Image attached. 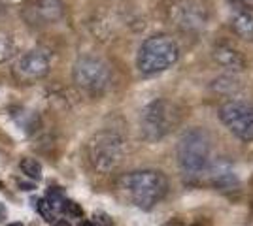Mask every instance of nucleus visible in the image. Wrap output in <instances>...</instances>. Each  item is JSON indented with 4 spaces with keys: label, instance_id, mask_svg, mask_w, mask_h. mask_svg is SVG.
I'll use <instances>...</instances> for the list:
<instances>
[{
    "label": "nucleus",
    "instance_id": "2",
    "mask_svg": "<svg viewBox=\"0 0 253 226\" xmlns=\"http://www.w3.org/2000/svg\"><path fill=\"white\" fill-rule=\"evenodd\" d=\"M211 159L210 136L202 129H189L179 136L176 143V161L185 175L206 172Z\"/></svg>",
    "mask_w": 253,
    "mask_h": 226
},
{
    "label": "nucleus",
    "instance_id": "13",
    "mask_svg": "<svg viewBox=\"0 0 253 226\" xmlns=\"http://www.w3.org/2000/svg\"><path fill=\"white\" fill-rule=\"evenodd\" d=\"M232 31L244 40H253V13L240 10L232 17Z\"/></svg>",
    "mask_w": 253,
    "mask_h": 226
},
{
    "label": "nucleus",
    "instance_id": "9",
    "mask_svg": "<svg viewBox=\"0 0 253 226\" xmlns=\"http://www.w3.org/2000/svg\"><path fill=\"white\" fill-rule=\"evenodd\" d=\"M63 13L64 4L61 0H36L34 4L23 10V17L32 27H42L61 21Z\"/></svg>",
    "mask_w": 253,
    "mask_h": 226
},
{
    "label": "nucleus",
    "instance_id": "12",
    "mask_svg": "<svg viewBox=\"0 0 253 226\" xmlns=\"http://www.w3.org/2000/svg\"><path fill=\"white\" fill-rule=\"evenodd\" d=\"M213 57H215V61L223 68H227L231 72H240V70H244V66H246L244 57L236 49H232V47H217Z\"/></svg>",
    "mask_w": 253,
    "mask_h": 226
},
{
    "label": "nucleus",
    "instance_id": "15",
    "mask_svg": "<svg viewBox=\"0 0 253 226\" xmlns=\"http://www.w3.org/2000/svg\"><path fill=\"white\" fill-rule=\"evenodd\" d=\"M15 55V43L8 34L0 32V65L8 63L11 57Z\"/></svg>",
    "mask_w": 253,
    "mask_h": 226
},
{
    "label": "nucleus",
    "instance_id": "1",
    "mask_svg": "<svg viewBox=\"0 0 253 226\" xmlns=\"http://www.w3.org/2000/svg\"><path fill=\"white\" fill-rule=\"evenodd\" d=\"M121 189L140 209H151L167 196L169 179L159 170H138L121 179Z\"/></svg>",
    "mask_w": 253,
    "mask_h": 226
},
{
    "label": "nucleus",
    "instance_id": "4",
    "mask_svg": "<svg viewBox=\"0 0 253 226\" xmlns=\"http://www.w3.org/2000/svg\"><path fill=\"white\" fill-rule=\"evenodd\" d=\"M87 155H89L91 166L96 172L108 173L121 164L123 155H125V145H123V140L119 134L102 130V132H96L89 140Z\"/></svg>",
    "mask_w": 253,
    "mask_h": 226
},
{
    "label": "nucleus",
    "instance_id": "19",
    "mask_svg": "<svg viewBox=\"0 0 253 226\" xmlns=\"http://www.w3.org/2000/svg\"><path fill=\"white\" fill-rule=\"evenodd\" d=\"M61 209H63L66 215L76 217V219H80V217L84 215V209L80 207V204H76V202H72V200H64Z\"/></svg>",
    "mask_w": 253,
    "mask_h": 226
},
{
    "label": "nucleus",
    "instance_id": "14",
    "mask_svg": "<svg viewBox=\"0 0 253 226\" xmlns=\"http://www.w3.org/2000/svg\"><path fill=\"white\" fill-rule=\"evenodd\" d=\"M213 89L219 93V95H234V93H238L242 85H240V81L236 79V75H221V77H217L215 81H213Z\"/></svg>",
    "mask_w": 253,
    "mask_h": 226
},
{
    "label": "nucleus",
    "instance_id": "8",
    "mask_svg": "<svg viewBox=\"0 0 253 226\" xmlns=\"http://www.w3.org/2000/svg\"><path fill=\"white\" fill-rule=\"evenodd\" d=\"M219 119L227 130L238 140H253V106L240 100H231L219 108Z\"/></svg>",
    "mask_w": 253,
    "mask_h": 226
},
{
    "label": "nucleus",
    "instance_id": "17",
    "mask_svg": "<svg viewBox=\"0 0 253 226\" xmlns=\"http://www.w3.org/2000/svg\"><path fill=\"white\" fill-rule=\"evenodd\" d=\"M45 200L51 204L53 209H61V207H63V202H64V194L59 187H51V189L45 193Z\"/></svg>",
    "mask_w": 253,
    "mask_h": 226
},
{
    "label": "nucleus",
    "instance_id": "6",
    "mask_svg": "<svg viewBox=\"0 0 253 226\" xmlns=\"http://www.w3.org/2000/svg\"><path fill=\"white\" fill-rule=\"evenodd\" d=\"M72 77H74L76 85L89 95L106 93V89L110 87V81H112L108 65L102 59L91 57V55H85L76 61L74 68H72Z\"/></svg>",
    "mask_w": 253,
    "mask_h": 226
},
{
    "label": "nucleus",
    "instance_id": "20",
    "mask_svg": "<svg viewBox=\"0 0 253 226\" xmlns=\"http://www.w3.org/2000/svg\"><path fill=\"white\" fill-rule=\"evenodd\" d=\"M53 226H70V223H68V221H64V219H59V221H55V223H53Z\"/></svg>",
    "mask_w": 253,
    "mask_h": 226
},
{
    "label": "nucleus",
    "instance_id": "3",
    "mask_svg": "<svg viewBox=\"0 0 253 226\" xmlns=\"http://www.w3.org/2000/svg\"><path fill=\"white\" fill-rule=\"evenodd\" d=\"M179 47L170 36L157 34L140 45L136 55V66L144 75H155L167 72L178 63Z\"/></svg>",
    "mask_w": 253,
    "mask_h": 226
},
{
    "label": "nucleus",
    "instance_id": "10",
    "mask_svg": "<svg viewBox=\"0 0 253 226\" xmlns=\"http://www.w3.org/2000/svg\"><path fill=\"white\" fill-rule=\"evenodd\" d=\"M49 68H51V61H49L47 51L32 49L19 57L15 72L27 81H36V79H43L49 74Z\"/></svg>",
    "mask_w": 253,
    "mask_h": 226
},
{
    "label": "nucleus",
    "instance_id": "11",
    "mask_svg": "<svg viewBox=\"0 0 253 226\" xmlns=\"http://www.w3.org/2000/svg\"><path fill=\"white\" fill-rule=\"evenodd\" d=\"M206 172L210 177V183L215 189L231 191L238 185V173L234 172V168L227 161H215L213 164H208Z\"/></svg>",
    "mask_w": 253,
    "mask_h": 226
},
{
    "label": "nucleus",
    "instance_id": "18",
    "mask_svg": "<svg viewBox=\"0 0 253 226\" xmlns=\"http://www.w3.org/2000/svg\"><path fill=\"white\" fill-rule=\"evenodd\" d=\"M36 204H34V207L38 209V213L43 217V221H49L51 223L53 219H55V209L51 207V204L45 200V198H42V200H34Z\"/></svg>",
    "mask_w": 253,
    "mask_h": 226
},
{
    "label": "nucleus",
    "instance_id": "21",
    "mask_svg": "<svg viewBox=\"0 0 253 226\" xmlns=\"http://www.w3.org/2000/svg\"><path fill=\"white\" fill-rule=\"evenodd\" d=\"M236 2L242 6H253V0H236Z\"/></svg>",
    "mask_w": 253,
    "mask_h": 226
},
{
    "label": "nucleus",
    "instance_id": "5",
    "mask_svg": "<svg viewBox=\"0 0 253 226\" xmlns=\"http://www.w3.org/2000/svg\"><path fill=\"white\" fill-rule=\"evenodd\" d=\"M176 123H178V113L167 100H153L142 109V115H140V130L148 141H157L165 138Z\"/></svg>",
    "mask_w": 253,
    "mask_h": 226
},
{
    "label": "nucleus",
    "instance_id": "7",
    "mask_svg": "<svg viewBox=\"0 0 253 226\" xmlns=\"http://www.w3.org/2000/svg\"><path fill=\"white\" fill-rule=\"evenodd\" d=\"M169 17L172 25L181 29V31L199 32L208 25L210 11L206 8V4H202L201 0H178L170 6Z\"/></svg>",
    "mask_w": 253,
    "mask_h": 226
},
{
    "label": "nucleus",
    "instance_id": "16",
    "mask_svg": "<svg viewBox=\"0 0 253 226\" xmlns=\"http://www.w3.org/2000/svg\"><path fill=\"white\" fill-rule=\"evenodd\" d=\"M21 172L27 175V177H32V179H40L42 177V166L40 162L34 161V159H23L21 161Z\"/></svg>",
    "mask_w": 253,
    "mask_h": 226
},
{
    "label": "nucleus",
    "instance_id": "22",
    "mask_svg": "<svg viewBox=\"0 0 253 226\" xmlns=\"http://www.w3.org/2000/svg\"><path fill=\"white\" fill-rule=\"evenodd\" d=\"M80 226H98V225H96L95 221H84V223H82Z\"/></svg>",
    "mask_w": 253,
    "mask_h": 226
},
{
    "label": "nucleus",
    "instance_id": "23",
    "mask_svg": "<svg viewBox=\"0 0 253 226\" xmlns=\"http://www.w3.org/2000/svg\"><path fill=\"white\" fill-rule=\"evenodd\" d=\"M8 226H25L23 223H11V225H8Z\"/></svg>",
    "mask_w": 253,
    "mask_h": 226
}]
</instances>
